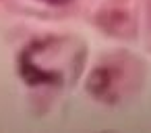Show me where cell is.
Wrapping results in <instances>:
<instances>
[{"mask_svg":"<svg viewBox=\"0 0 151 133\" xmlns=\"http://www.w3.org/2000/svg\"><path fill=\"white\" fill-rule=\"evenodd\" d=\"M85 54L83 46L73 48V40L48 38L31 44L21 54V75L29 85L64 83V79L79 75Z\"/></svg>","mask_w":151,"mask_h":133,"instance_id":"obj_1","label":"cell"},{"mask_svg":"<svg viewBox=\"0 0 151 133\" xmlns=\"http://www.w3.org/2000/svg\"><path fill=\"white\" fill-rule=\"evenodd\" d=\"M42 2H46V4H66L70 0H42Z\"/></svg>","mask_w":151,"mask_h":133,"instance_id":"obj_2","label":"cell"}]
</instances>
